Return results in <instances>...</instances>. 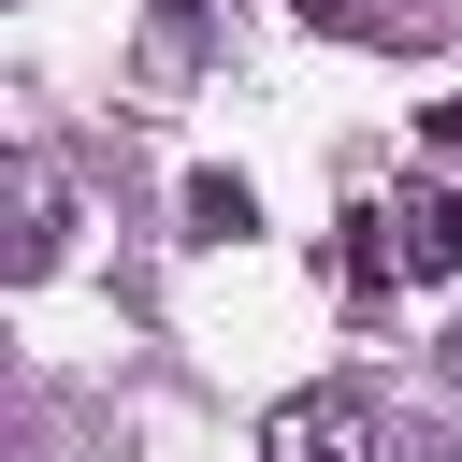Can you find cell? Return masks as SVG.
Instances as JSON below:
<instances>
[{
  "instance_id": "cell-1",
  "label": "cell",
  "mask_w": 462,
  "mask_h": 462,
  "mask_svg": "<svg viewBox=\"0 0 462 462\" xmlns=\"http://www.w3.org/2000/svg\"><path fill=\"white\" fill-rule=\"evenodd\" d=\"M390 433H375V404H346V390H303L274 433H260V462H375Z\"/></svg>"
},
{
  "instance_id": "cell-2",
  "label": "cell",
  "mask_w": 462,
  "mask_h": 462,
  "mask_svg": "<svg viewBox=\"0 0 462 462\" xmlns=\"http://www.w3.org/2000/svg\"><path fill=\"white\" fill-rule=\"evenodd\" d=\"M419 462H462V448H419Z\"/></svg>"
}]
</instances>
